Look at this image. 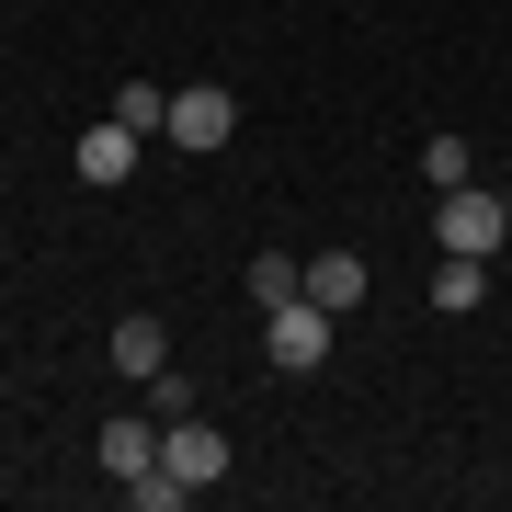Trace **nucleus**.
<instances>
[{
  "label": "nucleus",
  "mask_w": 512,
  "mask_h": 512,
  "mask_svg": "<svg viewBox=\"0 0 512 512\" xmlns=\"http://www.w3.org/2000/svg\"><path fill=\"white\" fill-rule=\"evenodd\" d=\"M433 239H444V251H467V262H501V239H512V194L456 183V194L433 205Z\"/></svg>",
  "instance_id": "f257e3e1"
},
{
  "label": "nucleus",
  "mask_w": 512,
  "mask_h": 512,
  "mask_svg": "<svg viewBox=\"0 0 512 512\" xmlns=\"http://www.w3.org/2000/svg\"><path fill=\"white\" fill-rule=\"evenodd\" d=\"M262 353H274L285 376L330 365V308H319V296H285V308H262Z\"/></svg>",
  "instance_id": "f03ea898"
},
{
  "label": "nucleus",
  "mask_w": 512,
  "mask_h": 512,
  "mask_svg": "<svg viewBox=\"0 0 512 512\" xmlns=\"http://www.w3.org/2000/svg\"><path fill=\"white\" fill-rule=\"evenodd\" d=\"M171 148H194V160H217V148L239 137V103L217 92V80H194V92H171V126H160Z\"/></svg>",
  "instance_id": "7ed1b4c3"
},
{
  "label": "nucleus",
  "mask_w": 512,
  "mask_h": 512,
  "mask_svg": "<svg viewBox=\"0 0 512 512\" xmlns=\"http://www.w3.org/2000/svg\"><path fill=\"white\" fill-rule=\"evenodd\" d=\"M160 467L171 478H183V490H217V478H228V433H217V421H160Z\"/></svg>",
  "instance_id": "20e7f679"
},
{
  "label": "nucleus",
  "mask_w": 512,
  "mask_h": 512,
  "mask_svg": "<svg viewBox=\"0 0 512 512\" xmlns=\"http://www.w3.org/2000/svg\"><path fill=\"white\" fill-rule=\"evenodd\" d=\"M92 456H103V478H114V490H126V478H148V467H160V421L114 410L103 433H92Z\"/></svg>",
  "instance_id": "39448f33"
},
{
  "label": "nucleus",
  "mask_w": 512,
  "mask_h": 512,
  "mask_svg": "<svg viewBox=\"0 0 512 512\" xmlns=\"http://www.w3.org/2000/svg\"><path fill=\"white\" fill-rule=\"evenodd\" d=\"M137 148H148V137H137V126H114V114H103V126H80V183H103V194H114V183L137 171Z\"/></svg>",
  "instance_id": "423d86ee"
},
{
  "label": "nucleus",
  "mask_w": 512,
  "mask_h": 512,
  "mask_svg": "<svg viewBox=\"0 0 512 512\" xmlns=\"http://www.w3.org/2000/svg\"><path fill=\"white\" fill-rule=\"evenodd\" d=\"M308 296H319L330 319H342V308H365V251H319V262H308Z\"/></svg>",
  "instance_id": "0eeeda50"
},
{
  "label": "nucleus",
  "mask_w": 512,
  "mask_h": 512,
  "mask_svg": "<svg viewBox=\"0 0 512 512\" xmlns=\"http://www.w3.org/2000/svg\"><path fill=\"white\" fill-rule=\"evenodd\" d=\"M433 308H444V319H467V308H490V262H467V251H444V262H433Z\"/></svg>",
  "instance_id": "6e6552de"
},
{
  "label": "nucleus",
  "mask_w": 512,
  "mask_h": 512,
  "mask_svg": "<svg viewBox=\"0 0 512 512\" xmlns=\"http://www.w3.org/2000/svg\"><path fill=\"white\" fill-rule=\"evenodd\" d=\"M467 171H478V148H467L456 126H444V137H421V183H433V194H456Z\"/></svg>",
  "instance_id": "1a4fd4ad"
},
{
  "label": "nucleus",
  "mask_w": 512,
  "mask_h": 512,
  "mask_svg": "<svg viewBox=\"0 0 512 512\" xmlns=\"http://www.w3.org/2000/svg\"><path fill=\"white\" fill-rule=\"evenodd\" d=\"M114 365H126V376L171 365V330H160V319H114Z\"/></svg>",
  "instance_id": "9d476101"
},
{
  "label": "nucleus",
  "mask_w": 512,
  "mask_h": 512,
  "mask_svg": "<svg viewBox=\"0 0 512 512\" xmlns=\"http://www.w3.org/2000/svg\"><path fill=\"white\" fill-rule=\"evenodd\" d=\"M285 296H308V262L262 251V262H251V308H285Z\"/></svg>",
  "instance_id": "9b49d317"
},
{
  "label": "nucleus",
  "mask_w": 512,
  "mask_h": 512,
  "mask_svg": "<svg viewBox=\"0 0 512 512\" xmlns=\"http://www.w3.org/2000/svg\"><path fill=\"white\" fill-rule=\"evenodd\" d=\"M103 114H114V126H137V137H160V126H171V92H148V80H126V92H114Z\"/></svg>",
  "instance_id": "f8f14e48"
},
{
  "label": "nucleus",
  "mask_w": 512,
  "mask_h": 512,
  "mask_svg": "<svg viewBox=\"0 0 512 512\" xmlns=\"http://www.w3.org/2000/svg\"><path fill=\"white\" fill-rule=\"evenodd\" d=\"M137 387H148V421H183L194 410V376H171V365H148Z\"/></svg>",
  "instance_id": "ddd939ff"
},
{
  "label": "nucleus",
  "mask_w": 512,
  "mask_h": 512,
  "mask_svg": "<svg viewBox=\"0 0 512 512\" xmlns=\"http://www.w3.org/2000/svg\"><path fill=\"white\" fill-rule=\"evenodd\" d=\"M126 501H137V512H183L194 490H183V478H171V467H148V478H126Z\"/></svg>",
  "instance_id": "4468645a"
}]
</instances>
